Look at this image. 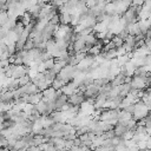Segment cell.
I'll return each mask as SVG.
<instances>
[{
    "label": "cell",
    "mask_w": 151,
    "mask_h": 151,
    "mask_svg": "<svg viewBox=\"0 0 151 151\" xmlns=\"http://www.w3.org/2000/svg\"><path fill=\"white\" fill-rule=\"evenodd\" d=\"M106 14H109V15H116V4L114 2H109V4H106Z\"/></svg>",
    "instance_id": "cell-23"
},
{
    "label": "cell",
    "mask_w": 151,
    "mask_h": 151,
    "mask_svg": "<svg viewBox=\"0 0 151 151\" xmlns=\"http://www.w3.org/2000/svg\"><path fill=\"white\" fill-rule=\"evenodd\" d=\"M0 144H1V147H8V138L1 134V138H0Z\"/></svg>",
    "instance_id": "cell-34"
},
{
    "label": "cell",
    "mask_w": 151,
    "mask_h": 151,
    "mask_svg": "<svg viewBox=\"0 0 151 151\" xmlns=\"http://www.w3.org/2000/svg\"><path fill=\"white\" fill-rule=\"evenodd\" d=\"M34 47H35V45H34V42H33V39H32V38H29V39L26 41V45H25V50L29 51V50H33Z\"/></svg>",
    "instance_id": "cell-32"
},
{
    "label": "cell",
    "mask_w": 151,
    "mask_h": 151,
    "mask_svg": "<svg viewBox=\"0 0 151 151\" xmlns=\"http://www.w3.org/2000/svg\"><path fill=\"white\" fill-rule=\"evenodd\" d=\"M149 112H150L149 111V106L146 104H144L142 100H139L138 103H136V111H134V113L132 116L137 122H139L143 118H145L149 114Z\"/></svg>",
    "instance_id": "cell-1"
},
{
    "label": "cell",
    "mask_w": 151,
    "mask_h": 151,
    "mask_svg": "<svg viewBox=\"0 0 151 151\" xmlns=\"http://www.w3.org/2000/svg\"><path fill=\"white\" fill-rule=\"evenodd\" d=\"M137 146H138V149H147V147H146V139L138 142V143H137Z\"/></svg>",
    "instance_id": "cell-37"
},
{
    "label": "cell",
    "mask_w": 151,
    "mask_h": 151,
    "mask_svg": "<svg viewBox=\"0 0 151 151\" xmlns=\"http://www.w3.org/2000/svg\"><path fill=\"white\" fill-rule=\"evenodd\" d=\"M127 131H130V130H129V127H127V126H125V125H123V124H120V123H117V124L114 125V132H116V134H117V136L123 137Z\"/></svg>",
    "instance_id": "cell-15"
},
{
    "label": "cell",
    "mask_w": 151,
    "mask_h": 151,
    "mask_svg": "<svg viewBox=\"0 0 151 151\" xmlns=\"http://www.w3.org/2000/svg\"><path fill=\"white\" fill-rule=\"evenodd\" d=\"M146 147L151 150V136H149L147 139H146Z\"/></svg>",
    "instance_id": "cell-41"
},
{
    "label": "cell",
    "mask_w": 151,
    "mask_h": 151,
    "mask_svg": "<svg viewBox=\"0 0 151 151\" xmlns=\"http://www.w3.org/2000/svg\"><path fill=\"white\" fill-rule=\"evenodd\" d=\"M145 5L151 8V0H145Z\"/></svg>",
    "instance_id": "cell-42"
},
{
    "label": "cell",
    "mask_w": 151,
    "mask_h": 151,
    "mask_svg": "<svg viewBox=\"0 0 151 151\" xmlns=\"http://www.w3.org/2000/svg\"><path fill=\"white\" fill-rule=\"evenodd\" d=\"M145 45H146L147 48L151 51V37H150V38H145Z\"/></svg>",
    "instance_id": "cell-40"
},
{
    "label": "cell",
    "mask_w": 151,
    "mask_h": 151,
    "mask_svg": "<svg viewBox=\"0 0 151 151\" xmlns=\"http://www.w3.org/2000/svg\"><path fill=\"white\" fill-rule=\"evenodd\" d=\"M50 24L55 25V26H59V25H60V17H59V13L55 14L54 17H52V19L50 20Z\"/></svg>",
    "instance_id": "cell-31"
},
{
    "label": "cell",
    "mask_w": 151,
    "mask_h": 151,
    "mask_svg": "<svg viewBox=\"0 0 151 151\" xmlns=\"http://www.w3.org/2000/svg\"><path fill=\"white\" fill-rule=\"evenodd\" d=\"M59 17H60V24L71 25V14L70 13H59Z\"/></svg>",
    "instance_id": "cell-18"
},
{
    "label": "cell",
    "mask_w": 151,
    "mask_h": 151,
    "mask_svg": "<svg viewBox=\"0 0 151 151\" xmlns=\"http://www.w3.org/2000/svg\"><path fill=\"white\" fill-rule=\"evenodd\" d=\"M134 133H139V134H147V127L145 125H137Z\"/></svg>",
    "instance_id": "cell-28"
},
{
    "label": "cell",
    "mask_w": 151,
    "mask_h": 151,
    "mask_svg": "<svg viewBox=\"0 0 151 151\" xmlns=\"http://www.w3.org/2000/svg\"><path fill=\"white\" fill-rule=\"evenodd\" d=\"M105 54V59L106 60H113L116 59L118 55H117V48H112V50H109L106 52H104Z\"/></svg>",
    "instance_id": "cell-21"
},
{
    "label": "cell",
    "mask_w": 151,
    "mask_h": 151,
    "mask_svg": "<svg viewBox=\"0 0 151 151\" xmlns=\"http://www.w3.org/2000/svg\"><path fill=\"white\" fill-rule=\"evenodd\" d=\"M131 60V57L129 53L124 54V55H120V57H117V61H118V65L119 66H124L125 64H127L129 61Z\"/></svg>",
    "instance_id": "cell-19"
},
{
    "label": "cell",
    "mask_w": 151,
    "mask_h": 151,
    "mask_svg": "<svg viewBox=\"0 0 151 151\" xmlns=\"http://www.w3.org/2000/svg\"><path fill=\"white\" fill-rule=\"evenodd\" d=\"M80 21H81L80 14L76 13V14H72V15H71V25H72L73 27H77V26L80 24Z\"/></svg>",
    "instance_id": "cell-24"
},
{
    "label": "cell",
    "mask_w": 151,
    "mask_h": 151,
    "mask_svg": "<svg viewBox=\"0 0 151 151\" xmlns=\"http://www.w3.org/2000/svg\"><path fill=\"white\" fill-rule=\"evenodd\" d=\"M92 149L91 147H88V146H86V145H80L79 146V151H91Z\"/></svg>",
    "instance_id": "cell-39"
},
{
    "label": "cell",
    "mask_w": 151,
    "mask_h": 151,
    "mask_svg": "<svg viewBox=\"0 0 151 151\" xmlns=\"http://www.w3.org/2000/svg\"><path fill=\"white\" fill-rule=\"evenodd\" d=\"M44 64H45L46 70H52L53 66H54V64H55V58H50L46 61H44Z\"/></svg>",
    "instance_id": "cell-30"
},
{
    "label": "cell",
    "mask_w": 151,
    "mask_h": 151,
    "mask_svg": "<svg viewBox=\"0 0 151 151\" xmlns=\"http://www.w3.org/2000/svg\"><path fill=\"white\" fill-rule=\"evenodd\" d=\"M99 92H100V87H98L96 84H91V85H88L87 87H86V90L84 91V93H85V96H86V98H96L98 94H99Z\"/></svg>",
    "instance_id": "cell-6"
},
{
    "label": "cell",
    "mask_w": 151,
    "mask_h": 151,
    "mask_svg": "<svg viewBox=\"0 0 151 151\" xmlns=\"http://www.w3.org/2000/svg\"><path fill=\"white\" fill-rule=\"evenodd\" d=\"M26 151H41V150H40V147L37 146V145H29V146L26 149Z\"/></svg>",
    "instance_id": "cell-38"
},
{
    "label": "cell",
    "mask_w": 151,
    "mask_h": 151,
    "mask_svg": "<svg viewBox=\"0 0 151 151\" xmlns=\"http://www.w3.org/2000/svg\"><path fill=\"white\" fill-rule=\"evenodd\" d=\"M58 27H59V26H55V25L48 24V25H47V26L41 31V34H42V37H44V39H45V41H48V40H51V39L54 37L55 31L58 29Z\"/></svg>",
    "instance_id": "cell-4"
},
{
    "label": "cell",
    "mask_w": 151,
    "mask_h": 151,
    "mask_svg": "<svg viewBox=\"0 0 151 151\" xmlns=\"http://www.w3.org/2000/svg\"><path fill=\"white\" fill-rule=\"evenodd\" d=\"M66 85V83L63 80V79H60L58 76H57V78H55V80L53 81V84H52V87H54L55 90H61L64 86Z\"/></svg>",
    "instance_id": "cell-22"
},
{
    "label": "cell",
    "mask_w": 151,
    "mask_h": 151,
    "mask_svg": "<svg viewBox=\"0 0 151 151\" xmlns=\"http://www.w3.org/2000/svg\"><path fill=\"white\" fill-rule=\"evenodd\" d=\"M37 86H38L39 91H41V92H42V91L47 90V88H48V87H50L51 85H50V84H48V83H47V81L45 80V78H44V79H41V80H40V81H39V83L37 84Z\"/></svg>",
    "instance_id": "cell-26"
},
{
    "label": "cell",
    "mask_w": 151,
    "mask_h": 151,
    "mask_svg": "<svg viewBox=\"0 0 151 151\" xmlns=\"http://www.w3.org/2000/svg\"><path fill=\"white\" fill-rule=\"evenodd\" d=\"M131 86L132 88L143 91L147 87V83H146V78L143 77H138V76H132V80H131Z\"/></svg>",
    "instance_id": "cell-3"
},
{
    "label": "cell",
    "mask_w": 151,
    "mask_h": 151,
    "mask_svg": "<svg viewBox=\"0 0 151 151\" xmlns=\"http://www.w3.org/2000/svg\"><path fill=\"white\" fill-rule=\"evenodd\" d=\"M57 73L53 71V70H46L45 72H44V78H45V80L52 86V84H53V81L55 80V78H57Z\"/></svg>",
    "instance_id": "cell-11"
},
{
    "label": "cell",
    "mask_w": 151,
    "mask_h": 151,
    "mask_svg": "<svg viewBox=\"0 0 151 151\" xmlns=\"http://www.w3.org/2000/svg\"><path fill=\"white\" fill-rule=\"evenodd\" d=\"M149 111L151 112V105H149Z\"/></svg>",
    "instance_id": "cell-43"
},
{
    "label": "cell",
    "mask_w": 151,
    "mask_h": 151,
    "mask_svg": "<svg viewBox=\"0 0 151 151\" xmlns=\"http://www.w3.org/2000/svg\"><path fill=\"white\" fill-rule=\"evenodd\" d=\"M17 124H18V123H17L13 118L2 120V122H1V130H2V129H13V127L17 126Z\"/></svg>",
    "instance_id": "cell-16"
},
{
    "label": "cell",
    "mask_w": 151,
    "mask_h": 151,
    "mask_svg": "<svg viewBox=\"0 0 151 151\" xmlns=\"http://www.w3.org/2000/svg\"><path fill=\"white\" fill-rule=\"evenodd\" d=\"M123 110H125V111H127L129 113H134V111H136V104H129L127 106H125Z\"/></svg>",
    "instance_id": "cell-33"
},
{
    "label": "cell",
    "mask_w": 151,
    "mask_h": 151,
    "mask_svg": "<svg viewBox=\"0 0 151 151\" xmlns=\"http://www.w3.org/2000/svg\"><path fill=\"white\" fill-rule=\"evenodd\" d=\"M35 109L39 111L40 114H42V116H50V111H48V104H47V101H45V100L39 101L38 104H35Z\"/></svg>",
    "instance_id": "cell-9"
},
{
    "label": "cell",
    "mask_w": 151,
    "mask_h": 151,
    "mask_svg": "<svg viewBox=\"0 0 151 151\" xmlns=\"http://www.w3.org/2000/svg\"><path fill=\"white\" fill-rule=\"evenodd\" d=\"M109 83H111V80H110L107 77L97 78V79H94V81H93V84H96L98 87H103V86H105V85L109 84Z\"/></svg>",
    "instance_id": "cell-20"
},
{
    "label": "cell",
    "mask_w": 151,
    "mask_h": 151,
    "mask_svg": "<svg viewBox=\"0 0 151 151\" xmlns=\"http://www.w3.org/2000/svg\"><path fill=\"white\" fill-rule=\"evenodd\" d=\"M86 96L84 93V91H80L78 90L77 92H74L72 96L68 97V103L72 104V105H76V106H80L83 103L86 101Z\"/></svg>",
    "instance_id": "cell-2"
},
{
    "label": "cell",
    "mask_w": 151,
    "mask_h": 151,
    "mask_svg": "<svg viewBox=\"0 0 151 151\" xmlns=\"http://www.w3.org/2000/svg\"><path fill=\"white\" fill-rule=\"evenodd\" d=\"M55 93H57V90H55L54 87L50 86L47 90L42 91V94H44V97H42V100H45V101H48V100H53V98H54Z\"/></svg>",
    "instance_id": "cell-10"
},
{
    "label": "cell",
    "mask_w": 151,
    "mask_h": 151,
    "mask_svg": "<svg viewBox=\"0 0 151 151\" xmlns=\"http://www.w3.org/2000/svg\"><path fill=\"white\" fill-rule=\"evenodd\" d=\"M133 118V116H132V113H129L127 111H125V110H120V112H119V116H118V120L119 122H123V120H130V119H132Z\"/></svg>",
    "instance_id": "cell-17"
},
{
    "label": "cell",
    "mask_w": 151,
    "mask_h": 151,
    "mask_svg": "<svg viewBox=\"0 0 151 151\" xmlns=\"http://www.w3.org/2000/svg\"><path fill=\"white\" fill-rule=\"evenodd\" d=\"M18 80H19V85H20V86H24V85L29 84V83L32 81V78L29 77V74H26V76H24V77L19 78Z\"/></svg>",
    "instance_id": "cell-27"
},
{
    "label": "cell",
    "mask_w": 151,
    "mask_h": 151,
    "mask_svg": "<svg viewBox=\"0 0 151 151\" xmlns=\"http://www.w3.org/2000/svg\"><path fill=\"white\" fill-rule=\"evenodd\" d=\"M107 96H105V94H101V93H99L96 98H94V109H100V110H103V109H105V105H106V101H107Z\"/></svg>",
    "instance_id": "cell-7"
},
{
    "label": "cell",
    "mask_w": 151,
    "mask_h": 151,
    "mask_svg": "<svg viewBox=\"0 0 151 151\" xmlns=\"http://www.w3.org/2000/svg\"><path fill=\"white\" fill-rule=\"evenodd\" d=\"M79 88H78V84L73 80V81H70V83H67L63 88H61V92L64 93V94H66L67 97H70V96H72L74 92H77Z\"/></svg>",
    "instance_id": "cell-5"
},
{
    "label": "cell",
    "mask_w": 151,
    "mask_h": 151,
    "mask_svg": "<svg viewBox=\"0 0 151 151\" xmlns=\"http://www.w3.org/2000/svg\"><path fill=\"white\" fill-rule=\"evenodd\" d=\"M112 41L114 42L116 47H120V46H123V45H124V39H123V38H120L119 35H114V37L112 38Z\"/></svg>",
    "instance_id": "cell-29"
},
{
    "label": "cell",
    "mask_w": 151,
    "mask_h": 151,
    "mask_svg": "<svg viewBox=\"0 0 151 151\" xmlns=\"http://www.w3.org/2000/svg\"><path fill=\"white\" fill-rule=\"evenodd\" d=\"M14 93L11 90H7L5 92H1V101L5 103H9V101H14Z\"/></svg>",
    "instance_id": "cell-14"
},
{
    "label": "cell",
    "mask_w": 151,
    "mask_h": 151,
    "mask_svg": "<svg viewBox=\"0 0 151 151\" xmlns=\"http://www.w3.org/2000/svg\"><path fill=\"white\" fill-rule=\"evenodd\" d=\"M126 28H127V31H129L130 35H138V34H140V33H142V32H140V27H139L138 21H137V22H133V24L127 25V26H126Z\"/></svg>",
    "instance_id": "cell-12"
},
{
    "label": "cell",
    "mask_w": 151,
    "mask_h": 151,
    "mask_svg": "<svg viewBox=\"0 0 151 151\" xmlns=\"http://www.w3.org/2000/svg\"><path fill=\"white\" fill-rule=\"evenodd\" d=\"M105 136H106V138H113V137H116L117 134H116V132H114V129H112V130L105 132Z\"/></svg>",
    "instance_id": "cell-36"
},
{
    "label": "cell",
    "mask_w": 151,
    "mask_h": 151,
    "mask_svg": "<svg viewBox=\"0 0 151 151\" xmlns=\"http://www.w3.org/2000/svg\"><path fill=\"white\" fill-rule=\"evenodd\" d=\"M8 20H9L8 12H7V11H1V14H0V25L4 26Z\"/></svg>",
    "instance_id": "cell-25"
},
{
    "label": "cell",
    "mask_w": 151,
    "mask_h": 151,
    "mask_svg": "<svg viewBox=\"0 0 151 151\" xmlns=\"http://www.w3.org/2000/svg\"><path fill=\"white\" fill-rule=\"evenodd\" d=\"M50 142H52L54 144V146L58 149V150H61L64 151L65 150V145H66V139L64 137H53V138H50L48 139Z\"/></svg>",
    "instance_id": "cell-8"
},
{
    "label": "cell",
    "mask_w": 151,
    "mask_h": 151,
    "mask_svg": "<svg viewBox=\"0 0 151 151\" xmlns=\"http://www.w3.org/2000/svg\"><path fill=\"white\" fill-rule=\"evenodd\" d=\"M125 79H126V76L120 72L119 74H117V76L111 80V84H112V86H119V85L125 84Z\"/></svg>",
    "instance_id": "cell-13"
},
{
    "label": "cell",
    "mask_w": 151,
    "mask_h": 151,
    "mask_svg": "<svg viewBox=\"0 0 151 151\" xmlns=\"http://www.w3.org/2000/svg\"><path fill=\"white\" fill-rule=\"evenodd\" d=\"M127 52H126V48L124 47V46H120V47H117V55L118 57H120V55H124V54H126Z\"/></svg>",
    "instance_id": "cell-35"
}]
</instances>
